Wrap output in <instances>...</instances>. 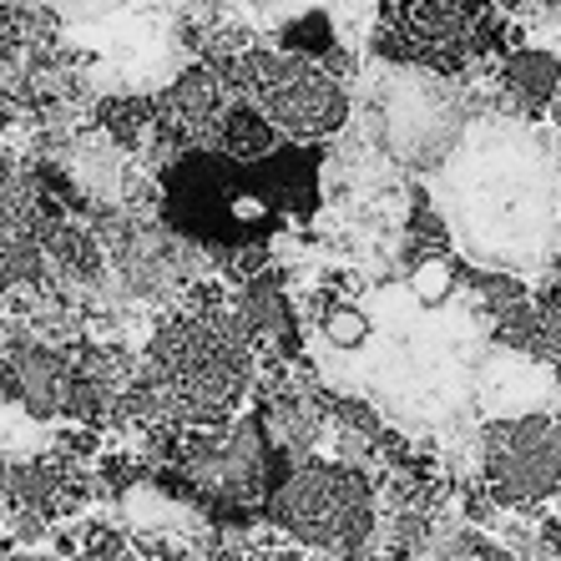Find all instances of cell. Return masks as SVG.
Segmentation results:
<instances>
[{
	"label": "cell",
	"instance_id": "6da1fadb",
	"mask_svg": "<svg viewBox=\"0 0 561 561\" xmlns=\"http://www.w3.org/2000/svg\"><path fill=\"white\" fill-rule=\"evenodd\" d=\"M435 193L450 238L506 274L541 263L561 238V168L516 122H470Z\"/></svg>",
	"mask_w": 561,
	"mask_h": 561
},
{
	"label": "cell",
	"instance_id": "7a4b0ae2",
	"mask_svg": "<svg viewBox=\"0 0 561 561\" xmlns=\"http://www.w3.org/2000/svg\"><path fill=\"white\" fill-rule=\"evenodd\" d=\"M142 369L162 394L168 425H222L259 394L263 350L238 304L218 284H197L152 324Z\"/></svg>",
	"mask_w": 561,
	"mask_h": 561
},
{
	"label": "cell",
	"instance_id": "3957f363",
	"mask_svg": "<svg viewBox=\"0 0 561 561\" xmlns=\"http://www.w3.org/2000/svg\"><path fill=\"white\" fill-rule=\"evenodd\" d=\"M263 526L304 551L344 561L379 541V491L375 476L334 456H304L288 466L263 501Z\"/></svg>",
	"mask_w": 561,
	"mask_h": 561
},
{
	"label": "cell",
	"instance_id": "277c9868",
	"mask_svg": "<svg viewBox=\"0 0 561 561\" xmlns=\"http://www.w3.org/2000/svg\"><path fill=\"white\" fill-rule=\"evenodd\" d=\"M233 87L268 112L284 142L313 147L350 127V92L324 61L299 51H243L233 56Z\"/></svg>",
	"mask_w": 561,
	"mask_h": 561
},
{
	"label": "cell",
	"instance_id": "5b68a950",
	"mask_svg": "<svg viewBox=\"0 0 561 561\" xmlns=\"http://www.w3.org/2000/svg\"><path fill=\"white\" fill-rule=\"evenodd\" d=\"M470 122L476 117L466 112L456 81L425 71V66L390 71L385 92H379V142L405 168H440Z\"/></svg>",
	"mask_w": 561,
	"mask_h": 561
},
{
	"label": "cell",
	"instance_id": "8992f818",
	"mask_svg": "<svg viewBox=\"0 0 561 561\" xmlns=\"http://www.w3.org/2000/svg\"><path fill=\"white\" fill-rule=\"evenodd\" d=\"M476 470L501 511H541L561 491L557 410L485 420L476 435Z\"/></svg>",
	"mask_w": 561,
	"mask_h": 561
},
{
	"label": "cell",
	"instance_id": "52a82bcc",
	"mask_svg": "<svg viewBox=\"0 0 561 561\" xmlns=\"http://www.w3.org/2000/svg\"><path fill=\"white\" fill-rule=\"evenodd\" d=\"M400 61L425 71H460L506 41V11L496 0H400L390 21Z\"/></svg>",
	"mask_w": 561,
	"mask_h": 561
},
{
	"label": "cell",
	"instance_id": "ba28073f",
	"mask_svg": "<svg viewBox=\"0 0 561 561\" xmlns=\"http://www.w3.org/2000/svg\"><path fill=\"white\" fill-rule=\"evenodd\" d=\"M71 390V344H56L36 329H11L0 340V400L31 420H66Z\"/></svg>",
	"mask_w": 561,
	"mask_h": 561
},
{
	"label": "cell",
	"instance_id": "9c48e42d",
	"mask_svg": "<svg viewBox=\"0 0 561 561\" xmlns=\"http://www.w3.org/2000/svg\"><path fill=\"white\" fill-rule=\"evenodd\" d=\"M208 137H213V152L228 157L233 168H263L268 157L284 152V131H278L274 122H268V112L243 92H233L222 102V112H218Z\"/></svg>",
	"mask_w": 561,
	"mask_h": 561
},
{
	"label": "cell",
	"instance_id": "30bf717a",
	"mask_svg": "<svg viewBox=\"0 0 561 561\" xmlns=\"http://www.w3.org/2000/svg\"><path fill=\"white\" fill-rule=\"evenodd\" d=\"M501 81H506V92L516 96V106L541 112V106H551L561 92V61L551 51H541V46H516V51H506V61H501Z\"/></svg>",
	"mask_w": 561,
	"mask_h": 561
},
{
	"label": "cell",
	"instance_id": "8fae6325",
	"mask_svg": "<svg viewBox=\"0 0 561 561\" xmlns=\"http://www.w3.org/2000/svg\"><path fill=\"white\" fill-rule=\"evenodd\" d=\"M319 334L329 344H359L369 334V319L350 299H319Z\"/></svg>",
	"mask_w": 561,
	"mask_h": 561
},
{
	"label": "cell",
	"instance_id": "7c38bea8",
	"mask_svg": "<svg viewBox=\"0 0 561 561\" xmlns=\"http://www.w3.org/2000/svg\"><path fill=\"white\" fill-rule=\"evenodd\" d=\"M557 522H561V491H557Z\"/></svg>",
	"mask_w": 561,
	"mask_h": 561
}]
</instances>
